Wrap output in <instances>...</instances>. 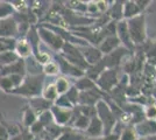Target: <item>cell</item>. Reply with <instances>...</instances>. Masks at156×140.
<instances>
[{
    "instance_id": "6da1fadb",
    "label": "cell",
    "mask_w": 156,
    "mask_h": 140,
    "mask_svg": "<svg viewBox=\"0 0 156 140\" xmlns=\"http://www.w3.org/2000/svg\"><path fill=\"white\" fill-rule=\"evenodd\" d=\"M44 80L46 76L43 74H27L23 78L21 85L14 89L9 95L20 96L27 99H32L35 97H40L43 87H44Z\"/></svg>"
},
{
    "instance_id": "7a4b0ae2",
    "label": "cell",
    "mask_w": 156,
    "mask_h": 140,
    "mask_svg": "<svg viewBox=\"0 0 156 140\" xmlns=\"http://www.w3.org/2000/svg\"><path fill=\"white\" fill-rule=\"evenodd\" d=\"M127 21V28L129 32L130 40L133 45H143L147 40V29H146V15L140 14Z\"/></svg>"
},
{
    "instance_id": "3957f363",
    "label": "cell",
    "mask_w": 156,
    "mask_h": 140,
    "mask_svg": "<svg viewBox=\"0 0 156 140\" xmlns=\"http://www.w3.org/2000/svg\"><path fill=\"white\" fill-rule=\"evenodd\" d=\"M96 111H97V117L100 119L104 126V135L111 134L117 124V117L112 112L110 105L105 100L100 99L96 104Z\"/></svg>"
},
{
    "instance_id": "277c9868",
    "label": "cell",
    "mask_w": 156,
    "mask_h": 140,
    "mask_svg": "<svg viewBox=\"0 0 156 140\" xmlns=\"http://www.w3.org/2000/svg\"><path fill=\"white\" fill-rule=\"evenodd\" d=\"M119 82L120 81H119V76H118V69L113 68V69L104 70L99 75V77L96 80L94 83L99 90L110 92L112 89H114L119 84Z\"/></svg>"
},
{
    "instance_id": "5b68a950",
    "label": "cell",
    "mask_w": 156,
    "mask_h": 140,
    "mask_svg": "<svg viewBox=\"0 0 156 140\" xmlns=\"http://www.w3.org/2000/svg\"><path fill=\"white\" fill-rule=\"evenodd\" d=\"M37 34H39L40 40L42 42H44L47 46L49 47L50 49H52L54 52H56V53L62 52V48H63L65 42L56 33H54L52 31H50V29H48V28L41 25L37 28Z\"/></svg>"
},
{
    "instance_id": "8992f818",
    "label": "cell",
    "mask_w": 156,
    "mask_h": 140,
    "mask_svg": "<svg viewBox=\"0 0 156 140\" xmlns=\"http://www.w3.org/2000/svg\"><path fill=\"white\" fill-rule=\"evenodd\" d=\"M55 62L58 66L59 71L62 74H64V75H68L70 77H75L76 80L79 78V77H83L85 75V73L82 69H79L76 66L71 64L70 62H68L61 54H56L55 55Z\"/></svg>"
},
{
    "instance_id": "52a82bcc",
    "label": "cell",
    "mask_w": 156,
    "mask_h": 140,
    "mask_svg": "<svg viewBox=\"0 0 156 140\" xmlns=\"http://www.w3.org/2000/svg\"><path fill=\"white\" fill-rule=\"evenodd\" d=\"M0 38H19V28L18 23L13 16L0 20Z\"/></svg>"
},
{
    "instance_id": "ba28073f",
    "label": "cell",
    "mask_w": 156,
    "mask_h": 140,
    "mask_svg": "<svg viewBox=\"0 0 156 140\" xmlns=\"http://www.w3.org/2000/svg\"><path fill=\"white\" fill-rule=\"evenodd\" d=\"M25 76L21 75H9V76H0V90L5 93H9L14 89L19 88L23 82Z\"/></svg>"
},
{
    "instance_id": "9c48e42d",
    "label": "cell",
    "mask_w": 156,
    "mask_h": 140,
    "mask_svg": "<svg viewBox=\"0 0 156 140\" xmlns=\"http://www.w3.org/2000/svg\"><path fill=\"white\" fill-rule=\"evenodd\" d=\"M73 110V109H72ZM72 110H68V109H62L52 104L50 107V112L52 114V118L55 124H57L61 127H65L69 125L70 120H71L72 116Z\"/></svg>"
},
{
    "instance_id": "30bf717a",
    "label": "cell",
    "mask_w": 156,
    "mask_h": 140,
    "mask_svg": "<svg viewBox=\"0 0 156 140\" xmlns=\"http://www.w3.org/2000/svg\"><path fill=\"white\" fill-rule=\"evenodd\" d=\"M9 75H27V62L23 59H19L14 63L5 67H0V76H9Z\"/></svg>"
},
{
    "instance_id": "8fae6325",
    "label": "cell",
    "mask_w": 156,
    "mask_h": 140,
    "mask_svg": "<svg viewBox=\"0 0 156 140\" xmlns=\"http://www.w3.org/2000/svg\"><path fill=\"white\" fill-rule=\"evenodd\" d=\"M117 36L120 43L124 45V48H126L127 50H133L134 49V45L130 40L129 32L127 28V21L126 20H120L117 22Z\"/></svg>"
},
{
    "instance_id": "7c38bea8",
    "label": "cell",
    "mask_w": 156,
    "mask_h": 140,
    "mask_svg": "<svg viewBox=\"0 0 156 140\" xmlns=\"http://www.w3.org/2000/svg\"><path fill=\"white\" fill-rule=\"evenodd\" d=\"M139 138H150L156 135V120L144 119L134 125Z\"/></svg>"
},
{
    "instance_id": "4fadbf2b",
    "label": "cell",
    "mask_w": 156,
    "mask_h": 140,
    "mask_svg": "<svg viewBox=\"0 0 156 140\" xmlns=\"http://www.w3.org/2000/svg\"><path fill=\"white\" fill-rule=\"evenodd\" d=\"M100 98V90L98 88L79 92V98H78V104L79 105H87V106H96Z\"/></svg>"
},
{
    "instance_id": "5bb4252c",
    "label": "cell",
    "mask_w": 156,
    "mask_h": 140,
    "mask_svg": "<svg viewBox=\"0 0 156 140\" xmlns=\"http://www.w3.org/2000/svg\"><path fill=\"white\" fill-rule=\"evenodd\" d=\"M119 46H120V41L115 34V35H110V36L104 38L103 41L99 43L98 49L100 50V53L103 55H108V54L113 53L114 50H117Z\"/></svg>"
},
{
    "instance_id": "9a60e30c",
    "label": "cell",
    "mask_w": 156,
    "mask_h": 140,
    "mask_svg": "<svg viewBox=\"0 0 156 140\" xmlns=\"http://www.w3.org/2000/svg\"><path fill=\"white\" fill-rule=\"evenodd\" d=\"M28 105H29V107L34 111V113L39 117V116H41L43 112L50 110V107L52 106V103L48 102V100H46L44 98H42V97L40 96V97H35V98L29 99Z\"/></svg>"
},
{
    "instance_id": "2e32d148",
    "label": "cell",
    "mask_w": 156,
    "mask_h": 140,
    "mask_svg": "<svg viewBox=\"0 0 156 140\" xmlns=\"http://www.w3.org/2000/svg\"><path fill=\"white\" fill-rule=\"evenodd\" d=\"M85 133H86V137H90L93 139L101 138L104 135V126L97 116L90 119V124L86 128Z\"/></svg>"
},
{
    "instance_id": "e0dca14e",
    "label": "cell",
    "mask_w": 156,
    "mask_h": 140,
    "mask_svg": "<svg viewBox=\"0 0 156 140\" xmlns=\"http://www.w3.org/2000/svg\"><path fill=\"white\" fill-rule=\"evenodd\" d=\"M83 55V59L85 62L89 64V67L97 64L98 62H100L101 59L104 57V55L100 53V50L96 47H87L85 52H80Z\"/></svg>"
},
{
    "instance_id": "ac0fdd59",
    "label": "cell",
    "mask_w": 156,
    "mask_h": 140,
    "mask_svg": "<svg viewBox=\"0 0 156 140\" xmlns=\"http://www.w3.org/2000/svg\"><path fill=\"white\" fill-rule=\"evenodd\" d=\"M14 52L20 59L26 60L27 57H29L32 55V48L29 42L26 40V38H18L15 41V46H14Z\"/></svg>"
},
{
    "instance_id": "d6986e66",
    "label": "cell",
    "mask_w": 156,
    "mask_h": 140,
    "mask_svg": "<svg viewBox=\"0 0 156 140\" xmlns=\"http://www.w3.org/2000/svg\"><path fill=\"white\" fill-rule=\"evenodd\" d=\"M140 14L142 13H141L140 8L137 7L135 1H125V2H122V18L125 20H129V19L137 16Z\"/></svg>"
},
{
    "instance_id": "ffe728a7",
    "label": "cell",
    "mask_w": 156,
    "mask_h": 140,
    "mask_svg": "<svg viewBox=\"0 0 156 140\" xmlns=\"http://www.w3.org/2000/svg\"><path fill=\"white\" fill-rule=\"evenodd\" d=\"M87 137L84 134L79 133L77 130L72 128V127L65 126L63 127L62 134L59 135V138L57 140H86Z\"/></svg>"
},
{
    "instance_id": "44dd1931",
    "label": "cell",
    "mask_w": 156,
    "mask_h": 140,
    "mask_svg": "<svg viewBox=\"0 0 156 140\" xmlns=\"http://www.w3.org/2000/svg\"><path fill=\"white\" fill-rule=\"evenodd\" d=\"M21 112H22V126L25 130H28L37 120V116L34 113V111L29 107V105L23 106Z\"/></svg>"
},
{
    "instance_id": "7402d4cb",
    "label": "cell",
    "mask_w": 156,
    "mask_h": 140,
    "mask_svg": "<svg viewBox=\"0 0 156 140\" xmlns=\"http://www.w3.org/2000/svg\"><path fill=\"white\" fill-rule=\"evenodd\" d=\"M0 125L6 130V132L8 133L9 138H13V137H16V135L21 134L22 130H23L19 124L11 123V121H6L4 118H0Z\"/></svg>"
},
{
    "instance_id": "603a6c76",
    "label": "cell",
    "mask_w": 156,
    "mask_h": 140,
    "mask_svg": "<svg viewBox=\"0 0 156 140\" xmlns=\"http://www.w3.org/2000/svg\"><path fill=\"white\" fill-rule=\"evenodd\" d=\"M73 87L77 89L79 92H83V91H87V90H91V89H94L96 87V83L91 81L89 77L86 76H83V77H79L77 78V81H75V84Z\"/></svg>"
},
{
    "instance_id": "cb8c5ba5",
    "label": "cell",
    "mask_w": 156,
    "mask_h": 140,
    "mask_svg": "<svg viewBox=\"0 0 156 140\" xmlns=\"http://www.w3.org/2000/svg\"><path fill=\"white\" fill-rule=\"evenodd\" d=\"M41 97L54 104V102L57 99V97H58V93L56 91V88L54 85V83H49V84H47V85L43 87Z\"/></svg>"
},
{
    "instance_id": "d4e9b609",
    "label": "cell",
    "mask_w": 156,
    "mask_h": 140,
    "mask_svg": "<svg viewBox=\"0 0 156 140\" xmlns=\"http://www.w3.org/2000/svg\"><path fill=\"white\" fill-rule=\"evenodd\" d=\"M20 57L16 55L14 50H9V52H5V53L0 54V67H5V66H9L14 63L15 61H18Z\"/></svg>"
},
{
    "instance_id": "484cf974",
    "label": "cell",
    "mask_w": 156,
    "mask_h": 140,
    "mask_svg": "<svg viewBox=\"0 0 156 140\" xmlns=\"http://www.w3.org/2000/svg\"><path fill=\"white\" fill-rule=\"evenodd\" d=\"M54 85L56 88V91L58 93V96H61V95H64L70 89V82L68 81V78H65L63 76H59L54 82Z\"/></svg>"
},
{
    "instance_id": "4316f807",
    "label": "cell",
    "mask_w": 156,
    "mask_h": 140,
    "mask_svg": "<svg viewBox=\"0 0 156 140\" xmlns=\"http://www.w3.org/2000/svg\"><path fill=\"white\" fill-rule=\"evenodd\" d=\"M15 14V11L9 1H0V20L11 18Z\"/></svg>"
},
{
    "instance_id": "83f0119b",
    "label": "cell",
    "mask_w": 156,
    "mask_h": 140,
    "mask_svg": "<svg viewBox=\"0 0 156 140\" xmlns=\"http://www.w3.org/2000/svg\"><path fill=\"white\" fill-rule=\"evenodd\" d=\"M139 135H137L136 131L134 125H128L126 126L121 131V133L119 134V140H137Z\"/></svg>"
},
{
    "instance_id": "f1b7e54d",
    "label": "cell",
    "mask_w": 156,
    "mask_h": 140,
    "mask_svg": "<svg viewBox=\"0 0 156 140\" xmlns=\"http://www.w3.org/2000/svg\"><path fill=\"white\" fill-rule=\"evenodd\" d=\"M15 41L16 39H12V38H0V54L14 50Z\"/></svg>"
},
{
    "instance_id": "f546056e",
    "label": "cell",
    "mask_w": 156,
    "mask_h": 140,
    "mask_svg": "<svg viewBox=\"0 0 156 140\" xmlns=\"http://www.w3.org/2000/svg\"><path fill=\"white\" fill-rule=\"evenodd\" d=\"M59 73L58 66L56 64L55 61H50L46 63L44 66H42V74L46 76V75H49V76H55Z\"/></svg>"
},
{
    "instance_id": "4dcf8cb0",
    "label": "cell",
    "mask_w": 156,
    "mask_h": 140,
    "mask_svg": "<svg viewBox=\"0 0 156 140\" xmlns=\"http://www.w3.org/2000/svg\"><path fill=\"white\" fill-rule=\"evenodd\" d=\"M65 97L68 98V100L71 103L73 106H76L78 104V98H79V91H78L76 88L73 87H70V89L64 93Z\"/></svg>"
},
{
    "instance_id": "1f68e13d",
    "label": "cell",
    "mask_w": 156,
    "mask_h": 140,
    "mask_svg": "<svg viewBox=\"0 0 156 140\" xmlns=\"http://www.w3.org/2000/svg\"><path fill=\"white\" fill-rule=\"evenodd\" d=\"M54 105L58 107H62V109H68V110H72L73 109V105L68 100V98L65 97V95H61L57 97V99L54 102Z\"/></svg>"
},
{
    "instance_id": "d6a6232c",
    "label": "cell",
    "mask_w": 156,
    "mask_h": 140,
    "mask_svg": "<svg viewBox=\"0 0 156 140\" xmlns=\"http://www.w3.org/2000/svg\"><path fill=\"white\" fill-rule=\"evenodd\" d=\"M143 114L147 119L156 120V104H149L143 110Z\"/></svg>"
},
{
    "instance_id": "836d02e7",
    "label": "cell",
    "mask_w": 156,
    "mask_h": 140,
    "mask_svg": "<svg viewBox=\"0 0 156 140\" xmlns=\"http://www.w3.org/2000/svg\"><path fill=\"white\" fill-rule=\"evenodd\" d=\"M28 131H29L34 137H37V135H41V134L43 133V131H44V126L40 123L39 120H36L32 126L28 128Z\"/></svg>"
},
{
    "instance_id": "e575fe53",
    "label": "cell",
    "mask_w": 156,
    "mask_h": 140,
    "mask_svg": "<svg viewBox=\"0 0 156 140\" xmlns=\"http://www.w3.org/2000/svg\"><path fill=\"white\" fill-rule=\"evenodd\" d=\"M136 2L137 7L140 8V11H141V13H142L143 11L147 8V7L149 6L150 4H151V1H135Z\"/></svg>"
},
{
    "instance_id": "d590c367",
    "label": "cell",
    "mask_w": 156,
    "mask_h": 140,
    "mask_svg": "<svg viewBox=\"0 0 156 140\" xmlns=\"http://www.w3.org/2000/svg\"><path fill=\"white\" fill-rule=\"evenodd\" d=\"M96 2H97V7L100 13H103L107 9V1H96Z\"/></svg>"
},
{
    "instance_id": "8d00e7d4",
    "label": "cell",
    "mask_w": 156,
    "mask_h": 140,
    "mask_svg": "<svg viewBox=\"0 0 156 140\" xmlns=\"http://www.w3.org/2000/svg\"><path fill=\"white\" fill-rule=\"evenodd\" d=\"M0 140H9V135L1 125H0Z\"/></svg>"
},
{
    "instance_id": "74e56055",
    "label": "cell",
    "mask_w": 156,
    "mask_h": 140,
    "mask_svg": "<svg viewBox=\"0 0 156 140\" xmlns=\"http://www.w3.org/2000/svg\"><path fill=\"white\" fill-rule=\"evenodd\" d=\"M151 92H153V96H154V98L156 99V85L154 87V89H153V91H151Z\"/></svg>"
},
{
    "instance_id": "f35d334b",
    "label": "cell",
    "mask_w": 156,
    "mask_h": 140,
    "mask_svg": "<svg viewBox=\"0 0 156 140\" xmlns=\"http://www.w3.org/2000/svg\"><path fill=\"white\" fill-rule=\"evenodd\" d=\"M148 140H156V135H153V137H150V138H147Z\"/></svg>"
},
{
    "instance_id": "ab89813d",
    "label": "cell",
    "mask_w": 156,
    "mask_h": 140,
    "mask_svg": "<svg viewBox=\"0 0 156 140\" xmlns=\"http://www.w3.org/2000/svg\"><path fill=\"white\" fill-rule=\"evenodd\" d=\"M137 140H148V139H147V138H139Z\"/></svg>"
},
{
    "instance_id": "60d3db41",
    "label": "cell",
    "mask_w": 156,
    "mask_h": 140,
    "mask_svg": "<svg viewBox=\"0 0 156 140\" xmlns=\"http://www.w3.org/2000/svg\"><path fill=\"white\" fill-rule=\"evenodd\" d=\"M40 140H44V139H40Z\"/></svg>"
},
{
    "instance_id": "b9f144b4",
    "label": "cell",
    "mask_w": 156,
    "mask_h": 140,
    "mask_svg": "<svg viewBox=\"0 0 156 140\" xmlns=\"http://www.w3.org/2000/svg\"><path fill=\"white\" fill-rule=\"evenodd\" d=\"M86 140H89V139H86ZM93 140H94V139H93Z\"/></svg>"
}]
</instances>
